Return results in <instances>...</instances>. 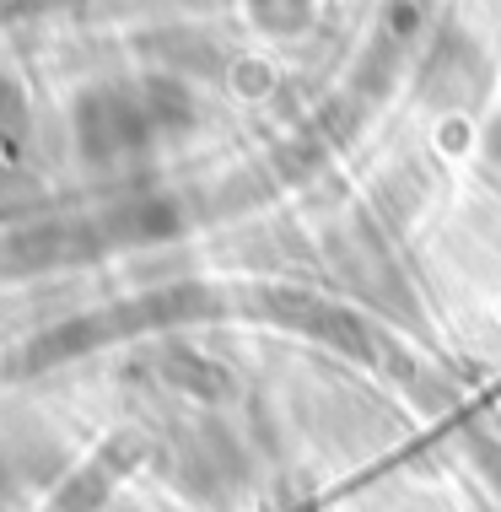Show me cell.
I'll return each instance as SVG.
<instances>
[{
  "instance_id": "6da1fadb",
  "label": "cell",
  "mask_w": 501,
  "mask_h": 512,
  "mask_svg": "<svg viewBox=\"0 0 501 512\" xmlns=\"http://www.w3.org/2000/svg\"><path fill=\"white\" fill-rule=\"evenodd\" d=\"M227 308L232 302L221 297L216 286H162V292H141L130 302H114V308H97V313L54 324L49 335H38L17 356V367L38 372V367H54V362H71V356H87L97 345H119L130 335H162V329H173V324H205V318H216Z\"/></svg>"
},
{
  "instance_id": "7a4b0ae2",
  "label": "cell",
  "mask_w": 501,
  "mask_h": 512,
  "mask_svg": "<svg viewBox=\"0 0 501 512\" xmlns=\"http://www.w3.org/2000/svg\"><path fill=\"white\" fill-rule=\"evenodd\" d=\"M146 453H151V437H146V432H135V426H119V432L108 437L103 448H97L92 459L81 464L71 480H65L60 491L49 496V507H44V512H97V507L108 502V496H114L119 480L146 459Z\"/></svg>"
}]
</instances>
